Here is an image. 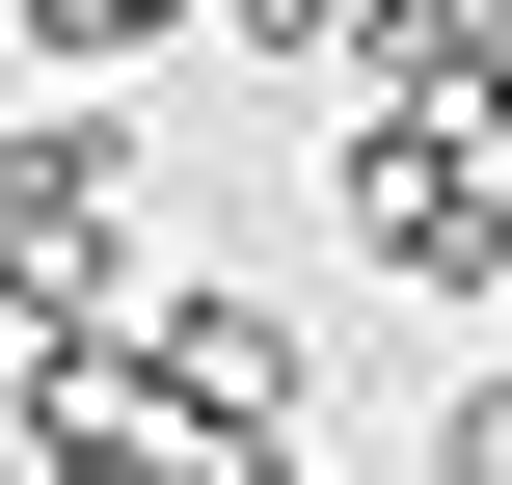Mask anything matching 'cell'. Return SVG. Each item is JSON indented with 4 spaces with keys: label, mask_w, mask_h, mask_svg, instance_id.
I'll return each instance as SVG.
<instances>
[{
    "label": "cell",
    "mask_w": 512,
    "mask_h": 485,
    "mask_svg": "<svg viewBox=\"0 0 512 485\" xmlns=\"http://www.w3.org/2000/svg\"><path fill=\"white\" fill-rule=\"evenodd\" d=\"M0 324L27 351H135V135L108 108H27L0 135Z\"/></svg>",
    "instance_id": "1"
},
{
    "label": "cell",
    "mask_w": 512,
    "mask_h": 485,
    "mask_svg": "<svg viewBox=\"0 0 512 485\" xmlns=\"http://www.w3.org/2000/svg\"><path fill=\"white\" fill-rule=\"evenodd\" d=\"M351 243H378L405 297H512V135L378 108V135H351Z\"/></svg>",
    "instance_id": "2"
},
{
    "label": "cell",
    "mask_w": 512,
    "mask_h": 485,
    "mask_svg": "<svg viewBox=\"0 0 512 485\" xmlns=\"http://www.w3.org/2000/svg\"><path fill=\"white\" fill-rule=\"evenodd\" d=\"M0 27H27V54H81V81H108V54H162V27H189V0H0Z\"/></svg>",
    "instance_id": "3"
},
{
    "label": "cell",
    "mask_w": 512,
    "mask_h": 485,
    "mask_svg": "<svg viewBox=\"0 0 512 485\" xmlns=\"http://www.w3.org/2000/svg\"><path fill=\"white\" fill-rule=\"evenodd\" d=\"M243 54H378V0H216Z\"/></svg>",
    "instance_id": "4"
},
{
    "label": "cell",
    "mask_w": 512,
    "mask_h": 485,
    "mask_svg": "<svg viewBox=\"0 0 512 485\" xmlns=\"http://www.w3.org/2000/svg\"><path fill=\"white\" fill-rule=\"evenodd\" d=\"M432 485H512V378H459V405H432Z\"/></svg>",
    "instance_id": "5"
}]
</instances>
